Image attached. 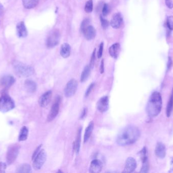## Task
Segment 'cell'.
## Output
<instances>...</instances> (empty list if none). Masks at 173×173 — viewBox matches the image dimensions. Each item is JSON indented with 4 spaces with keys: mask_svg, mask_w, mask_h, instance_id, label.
<instances>
[{
    "mask_svg": "<svg viewBox=\"0 0 173 173\" xmlns=\"http://www.w3.org/2000/svg\"><path fill=\"white\" fill-rule=\"evenodd\" d=\"M162 99L159 92H154L150 96L147 104L146 112L150 117H156L160 112Z\"/></svg>",
    "mask_w": 173,
    "mask_h": 173,
    "instance_id": "cell-2",
    "label": "cell"
},
{
    "mask_svg": "<svg viewBox=\"0 0 173 173\" xmlns=\"http://www.w3.org/2000/svg\"><path fill=\"white\" fill-rule=\"evenodd\" d=\"M123 21V19L121 14L120 13H116L114 14L112 16L110 21V24L113 28L117 29L121 27Z\"/></svg>",
    "mask_w": 173,
    "mask_h": 173,
    "instance_id": "cell-13",
    "label": "cell"
},
{
    "mask_svg": "<svg viewBox=\"0 0 173 173\" xmlns=\"http://www.w3.org/2000/svg\"><path fill=\"white\" fill-rule=\"evenodd\" d=\"M17 34L20 38H24L28 35V31L25 27V24L23 21L19 22L16 27Z\"/></svg>",
    "mask_w": 173,
    "mask_h": 173,
    "instance_id": "cell-17",
    "label": "cell"
},
{
    "mask_svg": "<svg viewBox=\"0 0 173 173\" xmlns=\"http://www.w3.org/2000/svg\"><path fill=\"white\" fill-rule=\"evenodd\" d=\"M140 136V132L135 126L129 125L119 132L116 139V143L121 146H125L134 143Z\"/></svg>",
    "mask_w": 173,
    "mask_h": 173,
    "instance_id": "cell-1",
    "label": "cell"
},
{
    "mask_svg": "<svg viewBox=\"0 0 173 173\" xmlns=\"http://www.w3.org/2000/svg\"><path fill=\"white\" fill-rule=\"evenodd\" d=\"M94 85H95V83H91V85H90L89 87H88V88H87L86 91L85 97L86 98V97H88V96H89L91 92H92V90L93 88H94Z\"/></svg>",
    "mask_w": 173,
    "mask_h": 173,
    "instance_id": "cell-36",
    "label": "cell"
},
{
    "mask_svg": "<svg viewBox=\"0 0 173 173\" xmlns=\"http://www.w3.org/2000/svg\"><path fill=\"white\" fill-rule=\"evenodd\" d=\"M15 79L13 76L11 75H5L3 76L0 80V85L3 87L7 88L13 85Z\"/></svg>",
    "mask_w": 173,
    "mask_h": 173,
    "instance_id": "cell-15",
    "label": "cell"
},
{
    "mask_svg": "<svg viewBox=\"0 0 173 173\" xmlns=\"http://www.w3.org/2000/svg\"><path fill=\"white\" fill-rule=\"evenodd\" d=\"M39 0H23V4L27 9H32L38 4Z\"/></svg>",
    "mask_w": 173,
    "mask_h": 173,
    "instance_id": "cell-25",
    "label": "cell"
},
{
    "mask_svg": "<svg viewBox=\"0 0 173 173\" xmlns=\"http://www.w3.org/2000/svg\"><path fill=\"white\" fill-rule=\"evenodd\" d=\"M24 86L27 91L31 93L35 92V90H37V84L35 82L30 80V79H28L25 81Z\"/></svg>",
    "mask_w": 173,
    "mask_h": 173,
    "instance_id": "cell-22",
    "label": "cell"
},
{
    "mask_svg": "<svg viewBox=\"0 0 173 173\" xmlns=\"http://www.w3.org/2000/svg\"><path fill=\"white\" fill-rule=\"evenodd\" d=\"M167 24L169 30H173V17L170 16L167 17Z\"/></svg>",
    "mask_w": 173,
    "mask_h": 173,
    "instance_id": "cell-31",
    "label": "cell"
},
{
    "mask_svg": "<svg viewBox=\"0 0 173 173\" xmlns=\"http://www.w3.org/2000/svg\"><path fill=\"white\" fill-rule=\"evenodd\" d=\"M90 21L89 19H84L83 21L82 24H81V30L82 31L84 30V28H86L87 26L89 25Z\"/></svg>",
    "mask_w": 173,
    "mask_h": 173,
    "instance_id": "cell-37",
    "label": "cell"
},
{
    "mask_svg": "<svg viewBox=\"0 0 173 173\" xmlns=\"http://www.w3.org/2000/svg\"><path fill=\"white\" fill-rule=\"evenodd\" d=\"M137 167L136 160L132 157H129L127 159L125 163V167L123 173H132L135 171Z\"/></svg>",
    "mask_w": 173,
    "mask_h": 173,
    "instance_id": "cell-10",
    "label": "cell"
},
{
    "mask_svg": "<svg viewBox=\"0 0 173 173\" xmlns=\"http://www.w3.org/2000/svg\"><path fill=\"white\" fill-rule=\"evenodd\" d=\"M16 172L21 173H31V167L29 164H21L18 167Z\"/></svg>",
    "mask_w": 173,
    "mask_h": 173,
    "instance_id": "cell-27",
    "label": "cell"
},
{
    "mask_svg": "<svg viewBox=\"0 0 173 173\" xmlns=\"http://www.w3.org/2000/svg\"><path fill=\"white\" fill-rule=\"evenodd\" d=\"M140 156H141V160L142 163H145L146 161H148L147 160V151L145 147L143 148L142 150H141V152L140 153Z\"/></svg>",
    "mask_w": 173,
    "mask_h": 173,
    "instance_id": "cell-30",
    "label": "cell"
},
{
    "mask_svg": "<svg viewBox=\"0 0 173 173\" xmlns=\"http://www.w3.org/2000/svg\"><path fill=\"white\" fill-rule=\"evenodd\" d=\"M14 69L18 75L23 77H28L32 75L35 70L32 67L18 61L13 63Z\"/></svg>",
    "mask_w": 173,
    "mask_h": 173,
    "instance_id": "cell-3",
    "label": "cell"
},
{
    "mask_svg": "<svg viewBox=\"0 0 173 173\" xmlns=\"http://www.w3.org/2000/svg\"><path fill=\"white\" fill-rule=\"evenodd\" d=\"M172 66V60L170 57H169L168 59V62H167V69L169 70L171 68V67Z\"/></svg>",
    "mask_w": 173,
    "mask_h": 173,
    "instance_id": "cell-44",
    "label": "cell"
},
{
    "mask_svg": "<svg viewBox=\"0 0 173 173\" xmlns=\"http://www.w3.org/2000/svg\"><path fill=\"white\" fill-rule=\"evenodd\" d=\"M28 129L27 126H24L21 129L18 136V140L19 141H24L28 139Z\"/></svg>",
    "mask_w": 173,
    "mask_h": 173,
    "instance_id": "cell-24",
    "label": "cell"
},
{
    "mask_svg": "<svg viewBox=\"0 0 173 173\" xmlns=\"http://www.w3.org/2000/svg\"><path fill=\"white\" fill-rule=\"evenodd\" d=\"M86 112H87V109H86V108H85L83 110L82 112L81 113L80 118H84V117H85L86 115Z\"/></svg>",
    "mask_w": 173,
    "mask_h": 173,
    "instance_id": "cell-43",
    "label": "cell"
},
{
    "mask_svg": "<svg viewBox=\"0 0 173 173\" xmlns=\"http://www.w3.org/2000/svg\"><path fill=\"white\" fill-rule=\"evenodd\" d=\"M52 92L51 90H48L44 93L39 100V103L41 107H46L51 100Z\"/></svg>",
    "mask_w": 173,
    "mask_h": 173,
    "instance_id": "cell-11",
    "label": "cell"
},
{
    "mask_svg": "<svg viewBox=\"0 0 173 173\" xmlns=\"http://www.w3.org/2000/svg\"><path fill=\"white\" fill-rule=\"evenodd\" d=\"M102 163L99 160H94L92 161L89 167V172L92 173H99L102 169Z\"/></svg>",
    "mask_w": 173,
    "mask_h": 173,
    "instance_id": "cell-16",
    "label": "cell"
},
{
    "mask_svg": "<svg viewBox=\"0 0 173 173\" xmlns=\"http://www.w3.org/2000/svg\"><path fill=\"white\" fill-rule=\"evenodd\" d=\"M96 49H94V51L93 52L92 55L91 56L90 63V68L93 69L94 68V64H95V59Z\"/></svg>",
    "mask_w": 173,
    "mask_h": 173,
    "instance_id": "cell-33",
    "label": "cell"
},
{
    "mask_svg": "<svg viewBox=\"0 0 173 173\" xmlns=\"http://www.w3.org/2000/svg\"><path fill=\"white\" fill-rule=\"evenodd\" d=\"M120 50V45L119 43H115L109 48V53L112 58H116L119 55Z\"/></svg>",
    "mask_w": 173,
    "mask_h": 173,
    "instance_id": "cell-21",
    "label": "cell"
},
{
    "mask_svg": "<svg viewBox=\"0 0 173 173\" xmlns=\"http://www.w3.org/2000/svg\"><path fill=\"white\" fill-rule=\"evenodd\" d=\"M90 70H91V68H90L89 66H86L84 68V70L82 73V74H81V82H84L87 80L88 77L89 76L90 74Z\"/></svg>",
    "mask_w": 173,
    "mask_h": 173,
    "instance_id": "cell-26",
    "label": "cell"
},
{
    "mask_svg": "<svg viewBox=\"0 0 173 173\" xmlns=\"http://www.w3.org/2000/svg\"><path fill=\"white\" fill-rule=\"evenodd\" d=\"M165 3L169 9H172L173 8V2L172 0H165Z\"/></svg>",
    "mask_w": 173,
    "mask_h": 173,
    "instance_id": "cell-40",
    "label": "cell"
},
{
    "mask_svg": "<svg viewBox=\"0 0 173 173\" xmlns=\"http://www.w3.org/2000/svg\"><path fill=\"white\" fill-rule=\"evenodd\" d=\"M149 170V165H148V161L143 163L142 167L141 168L140 173H147L148 172Z\"/></svg>",
    "mask_w": 173,
    "mask_h": 173,
    "instance_id": "cell-34",
    "label": "cell"
},
{
    "mask_svg": "<svg viewBox=\"0 0 173 173\" xmlns=\"http://www.w3.org/2000/svg\"><path fill=\"white\" fill-rule=\"evenodd\" d=\"M103 51V43L101 42L99 46L98 51L97 53V56L99 58H100L102 56Z\"/></svg>",
    "mask_w": 173,
    "mask_h": 173,
    "instance_id": "cell-38",
    "label": "cell"
},
{
    "mask_svg": "<svg viewBox=\"0 0 173 173\" xmlns=\"http://www.w3.org/2000/svg\"><path fill=\"white\" fill-rule=\"evenodd\" d=\"M109 5L106 4H105L103 7V15L104 16V17H105L106 15H108V14L109 13Z\"/></svg>",
    "mask_w": 173,
    "mask_h": 173,
    "instance_id": "cell-35",
    "label": "cell"
},
{
    "mask_svg": "<svg viewBox=\"0 0 173 173\" xmlns=\"http://www.w3.org/2000/svg\"><path fill=\"white\" fill-rule=\"evenodd\" d=\"M60 33L58 30H53L49 35L47 39V46L48 48L54 47L59 43Z\"/></svg>",
    "mask_w": 173,
    "mask_h": 173,
    "instance_id": "cell-7",
    "label": "cell"
},
{
    "mask_svg": "<svg viewBox=\"0 0 173 173\" xmlns=\"http://www.w3.org/2000/svg\"><path fill=\"white\" fill-rule=\"evenodd\" d=\"M15 103L10 96L4 95L0 97V111L3 113L7 112L15 108Z\"/></svg>",
    "mask_w": 173,
    "mask_h": 173,
    "instance_id": "cell-4",
    "label": "cell"
},
{
    "mask_svg": "<svg viewBox=\"0 0 173 173\" xmlns=\"http://www.w3.org/2000/svg\"><path fill=\"white\" fill-rule=\"evenodd\" d=\"M78 82L75 79L69 80L65 87L64 95L66 97L70 98L73 96L76 92L78 89Z\"/></svg>",
    "mask_w": 173,
    "mask_h": 173,
    "instance_id": "cell-8",
    "label": "cell"
},
{
    "mask_svg": "<svg viewBox=\"0 0 173 173\" xmlns=\"http://www.w3.org/2000/svg\"><path fill=\"white\" fill-rule=\"evenodd\" d=\"M94 123L93 121H91L86 129L84 137V143L87 142L90 138L94 129Z\"/></svg>",
    "mask_w": 173,
    "mask_h": 173,
    "instance_id": "cell-23",
    "label": "cell"
},
{
    "mask_svg": "<svg viewBox=\"0 0 173 173\" xmlns=\"http://www.w3.org/2000/svg\"><path fill=\"white\" fill-rule=\"evenodd\" d=\"M20 146L18 144L11 145L8 148L6 155V161L8 165H10L14 162L19 154Z\"/></svg>",
    "mask_w": 173,
    "mask_h": 173,
    "instance_id": "cell-5",
    "label": "cell"
},
{
    "mask_svg": "<svg viewBox=\"0 0 173 173\" xmlns=\"http://www.w3.org/2000/svg\"><path fill=\"white\" fill-rule=\"evenodd\" d=\"M47 158V154L45 150L42 149L37 154L33 160V167L35 170H39L41 169L45 163Z\"/></svg>",
    "mask_w": 173,
    "mask_h": 173,
    "instance_id": "cell-6",
    "label": "cell"
},
{
    "mask_svg": "<svg viewBox=\"0 0 173 173\" xmlns=\"http://www.w3.org/2000/svg\"><path fill=\"white\" fill-rule=\"evenodd\" d=\"M156 156L160 158H164L166 156V147L164 144L159 142L157 144L155 150Z\"/></svg>",
    "mask_w": 173,
    "mask_h": 173,
    "instance_id": "cell-18",
    "label": "cell"
},
{
    "mask_svg": "<svg viewBox=\"0 0 173 173\" xmlns=\"http://www.w3.org/2000/svg\"><path fill=\"white\" fill-rule=\"evenodd\" d=\"M100 73L101 74H103L104 73V59H102L101 61V65H100Z\"/></svg>",
    "mask_w": 173,
    "mask_h": 173,
    "instance_id": "cell-42",
    "label": "cell"
},
{
    "mask_svg": "<svg viewBox=\"0 0 173 173\" xmlns=\"http://www.w3.org/2000/svg\"><path fill=\"white\" fill-rule=\"evenodd\" d=\"M60 103H61V98L58 96L56 97V99L55 100V102L53 103L50 112L47 117V121L48 122L53 121L57 116L60 109Z\"/></svg>",
    "mask_w": 173,
    "mask_h": 173,
    "instance_id": "cell-9",
    "label": "cell"
},
{
    "mask_svg": "<svg viewBox=\"0 0 173 173\" xmlns=\"http://www.w3.org/2000/svg\"><path fill=\"white\" fill-rule=\"evenodd\" d=\"M173 172V158H172L171 163L170 170L169 171V172Z\"/></svg>",
    "mask_w": 173,
    "mask_h": 173,
    "instance_id": "cell-46",
    "label": "cell"
},
{
    "mask_svg": "<svg viewBox=\"0 0 173 173\" xmlns=\"http://www.w3.org/2000/svg\"><path fill=\"white\" fill-rule=\"evenodd\" d=\"M81 134H82V128L79 127V129H78L76 140L75 141V143L73 145V149L77 154L79 153L80 147H81Z\"/></svg>",
    "mask_w": 173,
    "mask_h": 173,
    "instance_id": "cell-19",
    "label": "cell"
},
{
    "mask_svg": "<svg viewBox=\"0 0 173 173\" xmlns=\"http://www.w3.org/2000/svg\"><path fill=\"white\" fill-rule=\"evenodd\" d=\"M42 145H41L37 147V149H35V151L34 152V153H33V155H32V160H34V158H35V157L37 156V154H38V153L40 152V150H41V148Z\"/></svg>",
    "mask_w": 173,
    "mask_h": 173,
    "instance_id": "cell-41",
    "label": "cell"
},
{
    "mask_svg": "<svg viewBox=\"0 0 173 173\" xmlns=\"http://www.w3.org/2000/svg\"><path fill=\"white\" fill-rule=\"evenodd\" d=\"M82 33L86 40H91L95 38L96 34V30L92 25H89L83 30Z\"/></svg>",
    "mask_w": 173,
    "mask_h": 173,
    "instance_id": "cell-14",
    "label": "cell"
},
{
    "mask_svg": "<svg viewBox=\"0 0 173 173\" xmlns=\"http://www.w3.org/2000/svg\"><path fill=\"white\" fill-rule=\"evenodd\" d=\"M100 21H101V25L103 28L106 29L108 28L109 26V21L104 18L102 16H100Z\"/></svg>",
    "mask_w": 173,
    "mask_h": 173,
    "instance_id": "cell-32",
    "label": "cell"
},
{
    "mask_svg": "<svg viewBox=\"0 0 173 173\" xmlns=\"http://www.w3.org/2000/svg\"><path fill=\"white\" fill-rule=\"evenodd\" d=\"M173 107V89L172 91V95L171 96L170 99L169 100V102L167 104V110H166V114L167 117H170L172 113Z\"/></svg>",
    "mask_w": 173,
    "mask_h": 173,
    "instance_id": "cell-28",
    "label": "cell"
},
{
    "mask_svg": "<svg viewBox=\"0 0 173 173\" xmlns=\"http://www.w3.org/2000/svg\"><path fill=\"white\" fill-rule=\"evenodd\" d=\"M71 47L68 43H64L61 46L60 55L63 58H68L71 55Z\"/></svg>",
    "mask_w": 173,
    "mask_h": 173,
    "instance_id": "cell-20",
    "label": "cell"
},
{
    "mask_svg": "<svg viewBox=\"0 0 173 173\" xmlns=\"http://www.w3.org/2000/svg\"><path fill=\"white\" fill-rule=\"evenodd\" d=\"M93 9V3L92 0H89L86 3L85 6V10L86 13H91Z\"/></svg>",
    "mask_w": 173,
    "mask_h": 173,
    "instance_id": "cell-29",
    "label": "cell"
},
{
    "mask_svg": "<svg viewBox=\"0 0 173 173\" xmlns=\"http://www.w3.org/2000/svg\"><path fill=\"white\" fill-rule=\"evenodd\" d=\"M97 109L100 112H105L109 110V99L107 96H104L101 98L97 104Z\"/></svg>",
    "mask_w": 173,
    "mask_h": 173,
    "instance_id": "cell-12",
    "label": "cell"
},
{
    "mask_svg": "<svg viewBox=\"0 0 173 173\" xmlns=\"http://www.w3.org/2000/svg\"><path fill=\"white\" fill-rule=\"evenodd\" d=\"M4 11V8L1 3H0V16L3 14Z\"/></svg>",
    "mask_w": 173,
    "mask_h": 173,
    "instance_id": "cell-45",
    "label": "cell"
},
{
    "mask_svg": "<svg viewBox=\"0 0 173 173\" xmlns=\"http://www.w3.org/2000/svg\"><path fill=\"white\" fill-rule=\"evenodd\" d=\"M7 167V164L3 162H0V173H5Z\"/></svg>",
    "mask_w": 173,
    "mask_h": 173,
    "instance_id": "cell-39",
    "label": "cell"
}]
</instances>
